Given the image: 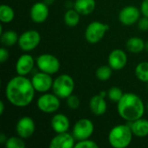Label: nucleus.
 <instances>
[{
  "mask_svg": "<svg viewBox=\"0 0 148 148\" xmlns=\"http://www.w3.org/2000/svg\"><path fill=\"white\" fill-rule=\"evenodd\" d=\"M35 92L31 80L19 75L12 77L5 87V96L8 101L17 108L29 106L35 98Z\"/></svg>",
  "mask_w": 148,
  "mask_h": 148,
  "instance_id": "nucleus-1",
  "label": "nucleus"
},
{
  "mask_svg": "<svg viewBox=\"0 0 148 148\" xmlns=\"http://www.w3.org/2000/svg\"><path fill=\"white\" fill-rule=\"evenodd\" d=\"M119 115L127 122L142 118L145 113V104L142 99L134 93H125L117 102Z\"/></svg>",
  "mask_w": 148,
  "mask_h": 148,
  "instance_id": "nucleus-2",
  "label": "nucleus"
},
{
  "mask_svg": "<svg viewBox=\"0 0 148 148\" xmlns=\"http://www.w3.org/2000/svg\"><path fill=\"white\" fill-rule=\"evenodd\" d=\"M133 132L129 125L120 124L114 126L109 132L108 140L114 148L127 147L133 140Z\"/></svg>",
  "mask_w": 148,
  "mask_h": 148,
  "instance_id": "nucleus-3",
  "label": "nucleus"
},
{
  "mask_svg": "<svg viewBox=\"0 0 148 148\" xmlns=\"http://www.w3.org/2000/svg\"><path fill=\"white\" fill-rule=\"evenodd\" d=\"M75 90V81L67 74L58 75L53 82L52 91L60 99H67Z\"/></svg>",
  "mask_w": 148,
  "mask_h": 148,
  "instance_id": "nucleus-4",
  "label": "nucleus"
},
{
  "mask_svg": "<svg viewBox=\"0 0 148 148\" xmlns=\"http://www.w3.org/2000/svg\"><path fill=\"white\" fill-rule=\"evenodd\" d=\"M36 64L40 71L45 72L51 75L57 73L61 68L59 59L56 56L48 53L38 56L36 59Z\"/></svg>",
  "mask_w": 148,
  "mask_h": 148,
  "instance_id": "nucleus-5",
  "label": "nucleus"
},
{
  "mask_svg": "<svg viewBox=\"0 0 148 148\" xmlns=\"http://www.w3.org/2000/svg\"><path fill=\"white\" fill-rule=\"evenodd\" d=\"M108 29L109 26L107 23L94 21L87 26L85 29V38L87 42L91 44L97 43L104 37Z\"/></svg>",
  "mask_w": 148,
  "mask_h": 148,
  "instance_id": "nucleus-6",
  "label": "nucleus"
},
{
  "mask_svg": "<svg viewBox=\"0 0 148 148\" xmlns=\"http://www.w3.org/2000/svg\"><path fill=\"white\" fill-rule=\"evenodd\" d=\"M61 106L60 98L54 93H42L36 101L37 108L45 114L56 113Z\"/></svg>",
  "mask_w": 148,
  "mask_h": 148,
  "instance_id": "nucleus-7",
  "label": "nucleus"
},
{
  "mask_svg": "<svg viewBox=\"0 0 148 148\" xmlns=\"http://www.w3.org/2000/svg\"><path fill=\"white\" fill-rule=\"evenodd\" d=\"M41 35L36 29H28L23 32L18 38L19 48L25 52L34 50L41 42Z\"/></svg>",
  "mask_w": 148,
  "mask_h": 148,
  "instance_id": "nucleus-8",
  "label": "nucleus"
},
{
  "mask_svg": "<svg viewBox=\"0 0 148 148\" xmlns=\"http://www.w3.org/2000/svg\"><path fill=\"white\" fill-rule=\"evenodd\" d=\"M95 131V125L93 121L88 118H82L78 120L72 129V134L75 139L79 140H83L87 139H90Z\"/></svg>",
  "mask_w": 148,
  "mask_h": 148,
  "instance_id": "nucleus-9",
  "label": "nucleus"
},
{
  "mask_svg": "<svg viewBox=\"0 0 148 148\" xmlns=\"http://www.w3.org/2000/svg\"><path fill=\"white\" fill-rule=\"evenodd\" d=\"M32 85L36 90V92L39 93H47L50 89H52L54 80L51 75L47 74L45 72L40 71L36 73L31 78Z\"/></svg>",
  "mask_w": 148,
  "mask_h": 148,
  "instance_id": "nucleus-10",
  "label": "nucleus"
},
{
  "mask_svg": "<svg viewBox=\"0 0 148 148\" xmlns=\"http://www.w3.org/2000/svg\"><path fill=\"white\" fill-rule=\"evenodd\" d=\"M140 9L134 5L122 8L119 13V21L125 26H131L138 23L140 18Z\"/></svg>",
  "mask_w": 148,
  "mask_h": 148,
  "instance_id": "nucleus-11",
  "label": "nucleus"
},
{
  "mask_svg": "<svg viewBox=\"0 0 148 148\" xmlns=\"http://www.w3.org/2000/svg\"><path fill=\"white\" fill-rule=\"evenodd\" d=\"M36 131V123L29 116L20 118L16 124V134L23 140L30 138Z\"/></svg>",
  "mask_w": 148,
  "mask_h": 148,
  "instance_id": "nucleus-12",
  "label": "nucleus"
},
{
  "mask_svg": "<svg viewBox=\"0 0 148 148\" xmlns=\"http://www.w3.org/2000/svg\"><path fill=\"white\" fill-rule=\"evenodd\" d=\"M127 62V56L121 49H115L110 52L108 57V64L113 70H121Z\"/></svg>",
  "mask_w": 148,
  "mask_h": 148,
  "instance_id": "nucleus-13",
  "label": "nucleus"
},
{
  "mask_svg": "<svg viewBox=\"0 0 148 148\" xmlns=\"http://www.w3.org/2000/svg\"><path fill=\"white\" fill-rule=\"evenodd\" d=\"M36 61L33 58V56L29 54H23L21 55L16 62V72L19 75L26 76L28 74H29L32 69H34Z\"/></svg>",
  "mask_w": 148,
  "mask_h": 148,
  "instance_id": "nucleus-14",
  "label": "nucleus"
},
{
  "mask_svg": "<svg viewBox=\"0 0 148 148\" xmlns=\"http://www.w3.org/2000/svg\"><path fill=\"white\" fill-rule=\"evenodd\" d=\"M76 140L72 134L68 132L60 133L55 135L49 143L50 148H73L75 146Z\"/></svg>",
  "mask_w": 148,
  "mask_h": 148,
  "instance_id": "nucleus-15",
  "label": "nucleus"
},
{
  "mask_svg": "<svg viewBox=\"0 0 148 148\" xmlns=\"http://www.w3.org/2000/svg\"><path fill=\"white\" fill-rule=\"evenodd\" d=\"M49 5L44 2L35 3L29 10V16L31 20L36 23H42L47 20L49 17Z\"/></svg>",
  "mask_w": 148,
  "mask_h": 148,
  "instance_id": "nucleus-16",
  "label": "nucleus"
},
{
  "mask_svg": "<svg viewBox=\"0 0 148 148\" xmlns=\"http://www.w3.org/2000/svg\"><path fill=\"white\" fill-rule=\"evenodd\" d=\"M50 125L52 127V130L56 133H65L68 132L70 127V121L68 116H66L63 114H56L51 118Z\"/></svg>",
  "mask_w": 148,
  "mask_h": 148,
  "instance_id": "nucleus-17",
  "label": "nucleus"
},
{
  "mask_svg": "<svg viewBox=\"0 0 148 148\" xmlns=\"http://www.w3.org/2000/svg\"><path fill=\"white\" fill-rule=\"evenodd\" d=\"M89 108L95 115H103L108 109V104L105 100V97L101 96L100 94L94 95L89 101Z\"/></svg>",
  "mask_w": 148,
  "mask_h": 148,
  "instance_id": "nucleus-18",
  "label": "nucleus"
},
{
  "mask_svg": "<svg viewBox=\"0 0 148 148\" xmlns=\"http://www.w3.org/2000/svg\"><path fill=\"white\" fill-rule=\"evenodd\" d=\"M134 136L145 138L148 136V120L140 118L136 121H130L128 124Z\"/></svg>",
  "mask_w": 148,
  "mask_h": 148,
  "instance_id": "nucleus-19",
  "label": "nucleus"
},
{
  "mask_svg": "<svg viewBox=\"0 0 148 148\" xmlns=\"http://www.w3.org/2000/svg\"><path fill=\"white\" fill-rule=\"evenodd\" d=\"M95 0H75L73 3V8L83 16L91 14L95 10Z\"/></svg>",
  "mask_w": 148,
  "mask_h": 148,
  "instance_id": "nucleus-20",
  "label": "nucleus"
},
{
  "mask_svg": "<svg viewBox=\"0 0 148 148\" xmlns=\"http://www.w3.org/2000/svg\"><path fill=\"white\" fill-rule=\"evenodd\" d=\"M145 46H146V42H144V40L138 36L130 37L127 41V44H126L127 49L133 54H139L142 52L145 49Z\"/></svg>",
  "mask_w": 148,
  "mask_h": 148,
  "instance_id": "nucleus-21",
  "label": "nucleus"
},
{
  "mask_svg": "<svg viewBox=\"0 0 148 148\" xmlns=\"http://www.w3.org/2000/svg\"><path fill=\"white\" fill-rule=\"evenodd\" d=\"M19 36L14 30L9 29L1 33V42L5 47H11L18 42Z\"/></svg>",
  "mask_w": 148,
  "mask_h": 148,
  "instance_id": "nucleus-22",
  "label": "nucleus"
},
{
  "mask_svg": "<svg viewBox=\"0 0 148 148\" xmlns=\"http://www.w3.org/2000/svg\"><path fill=\"white\" fill-rule=\"evenodd\" d=\"M80 13L74 8L69 9L64 14V23L69 27H75L80 23Z\"/></svg>",
  "mask_w": 148,
  "mask_h": 148,
  "instance_id": "nucleus-23",
  "label": "nucleus"
},
{
  "mask_svg": "<svg viewBox=\"0 0 148 148\" xmlns=\"http://www.w3.org/2000/svg\"><path fill=\"white\" fill-rule=\"evenodd\" d=\"M14 18H15L14 10L7 4H2L0 6V21L3 23H9L12 22Z\"/></svg>",
  "mask_w": 148,
  "mask_h": 148,
  "instance_id": "nucleus-24",
  "label": "nucleus"
},
{
  "mask_svg": "<svg viewBox=\"0 0 148 148\" xmlns=\"http://www.w3.org/2000/svg\"><path fill=\"white\" fill-rule=\"evenodd\" d=\"M137 79L142 82H148V62H141L137 64L134 69Z\"/></svg>",
  "mask_w": 148,
  "mask_h": 148,
  "instance_id": "nucleus-25",
  "label": "nucleus"
},
{
  "mask_svg": "<svg viewBox=\"0 0 148 148\" xmlns=\"http://www.w3.org/2000/svg\"><path fill=\"white\" fill-rule=\"evenodd\" d=\"M113 74V69L108 65H101L95 71V76L98 80L101 82H107L110 79Z\"/></svg>",
  "mask_w": 148,
  "mask_h": 148,
  "instance_id": "nucleus-26",
  "label": "nucleus"
},
{
  "mask_svg": "<svg viewBox=\"0 0 148 148\" xmlns=\"http://www.w3.org/2000/svg\"><path fill=\"white\" fill-rule=\"evenodd\" d=\"M4 146L6 148H24L26 147V144L23 141V139L17 135V137L12 136L8 138L4 143Z\"/></svg>",
  "mask_w": 148,
  "mask_h": 148,
  "instance_id": "nucleus-27",
  "label": "nucleus"
},
{
  "mask_svg": "<svg viewBox=\"0 0 148 148\" xmlns=\"http://www.w3.org/2000/svg\"><path fill=\"white\" fill-rule=\"evenodd\" d=\"M108 98L111 101H113V102H118L121 98H122V96L124 95V94L125 93H123L122 92V90L120 88H118V87H112V88H110L108 91Z\"/></svg>",
  "mask_w": 148,
  "mask_h": 148,
  "instance_id": "nucleus-28",
  "label": "nucleus"
},
{
  "mask_svg": "<svg viewBox=\"0 0 148 148\" xmlns=\"http://www.w3.org/2000/svg\"><path fill=\"white\" fill-rule=\"evenodd\" d=\"M75 148H98L99 145L90 140V139H87V140H79L75 143Z\"/></svg>",
  "mask_w": 148,
  "mask_h": 148,
  "instance_id": "nucleus-29",
  "label": "nucleus"
},
{
  "mask_svg": "<svg viewBox=\"0 0 148 148\" xmlns=\"http://www.w3.org/2000/svg\"><path fill=\"white\" fill-rule=\"evenodd\" d=\"M66 104L70 109L75 110V109H77L80 107V100H79L78 96L72 94L71 95H69L66 99Z\"/></svg>",
  "mask_w": 148,
  "mask_h": 148,
  "instance_id": "nucleus-30",
  "label": "nucleus"
},
{
  "mask_svg": "<svg viewBox=\"0 0 148 148\" xmlns=\"http://www.w3.org/2000/svg\"><path fill=\"white\" fill-rule=\"evenodd\" d=\"M138 28L141 30V31H147L148 30V17L143 16L142 17H140L137 23Z\"/></svg>",
  "mask_w": 148,
  "mask_h": 148,
  "instance_id": "nucleus-31",
  "label": "nucleus"
},
{
  "mask_svg": "<svg viewBox=\"0 0 148 148\" xmlns=\"http://www.w3.org/2000/svg\"><path fill=\"white\" fill-rule=\"evenodd\" d=\"M9 59V51L6 48L2 47L0 49V62L3 63Z\"/></svg>",
  "mask_w": 148,
  "mask_h": 148,
  "instance_id": "nucleus-32",
  "label": "nucleus"
},
{
  "mask_svg": "<svg viewBox=\"0 0 148 148\" xmlns=\"http://www.w3.org/2000/svg\"><path fill=\"white\" fill-rule=\"evenodd\" d=\"M140 11L141 14L148 17V0H143L140 4Z\"/></svg>",
  "mask_w": 148,
  "mask_h": 148,
  "instance_id": "nucleus-33",
  "label": "nucleus"
},
{
  "mask_svg": "<svg viewBox=\"0 0 148 148\" xmlns=\"http://www.w3.org/2000/svg\"><path fill=\"white\" fill-rule=\"evenodd\" d=\"M7 140V138L5 137L4 134H0V143L1 144H4Z\"/></svg>",
  "mask_w": 148,
  "mask_h": 148,
  "instance_id": "nucleus-34",
  "label": "nucleus"
},
{
  "mask_svg": "<svg viewBox=\"0 0 148 148\" xmlns=\"http://www.w3.org/2000/svg\"><path fill=\"white\" fill-rule=\"evenodd\" d=\"M4 111V103L3 101H0V114H3Z\"/></svg>",
  "mask_w": 148,
  "mask_h": 148,
  "instance_id": "nucleus-35",
  "label": "nucleus"
},
{
  "mask_svg": "<svg viewBox=\"0 0 148 148\" xmlns=\"http://www.w3.org/2000/svg\"><path fill=\"white\" fill-rule=\"evenodd\" d=\"M43 2H44L46 4H48V5L49 6V5H51V4L55 2V0H43Z\"/></svg>",
  "mask_w": 148,
  "mask_h": 148,
  "instance_id": "nucleus-36",
  "label": "nucleus"
},
{
  "mask_svg": "<svg viewBox=\"0 0 148 148\" xmlns=\"http://www.w3.org/2000/svg\"><path fill=\"white\" fill-rule=\"evenodd\" d=\"M145 49L148 52V41L146 42V46H145Z\"/></svg>",
  "mask_w": 148,
  "mask_h": 148,
  "instance_id": "nucleus-37",
  "label": "nucleus"
},
{
  "mask_svg": "<svg viewBox=\"0 0 148 148\" xmlns=\"http://www.w3.org/2000/svg\"><path fill=\"white\" fill-rule=\"evenodd\" d=\"M147 109L148 110V102H147Z\"/></svg>",
  "mask_w": 148,
  "mask_h": 148,
  "instance_id": "nucleus-38",
  "label": "nucleus"
},
{
  "mask_svg": "<svg viewBox=\"0 0 148 148\" xmlns=\"http://www.w3.org/2000/svg\"><path fill=\"white\" fill-rule=\"evenodd\" d=\"M147 88H148V82H147Z\"/></svg>",
  "mask_w": 148,
  "mask_h": 148,
  "instance_id": "nucleus-39",
  "label": "nucleus"
}]
</instances>
